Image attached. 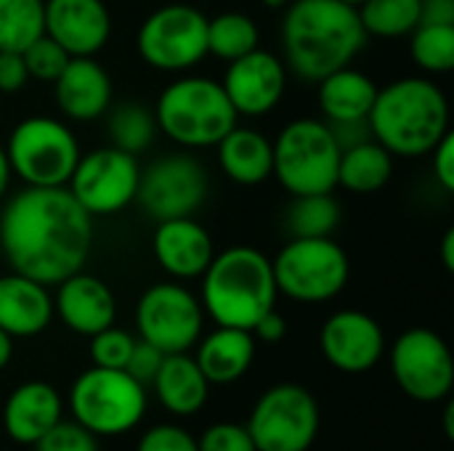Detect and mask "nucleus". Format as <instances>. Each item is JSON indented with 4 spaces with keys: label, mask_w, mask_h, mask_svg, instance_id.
<instances>
[{
    "label": "nucleus",
    "mask_w": 454,
    "mask_h": 451,
    "mask_svg": "<svg viewBox=\"0 0 454 451\" xmlns=\"http://www.w3.org/2000/svg\"><path fill=\"white\" fill-rule=\"evenodd\" d=\"M202 303L178 282L152 284L136 306V327L141 340L162 354H186L202 332Z\"/></svg>",
    "instance_id": "nucleus-14"
},
{
    "label": "nucleus",
    "mask_w": 454,
    "mask_h": 451,
    "mask_svg": "<svg viewBox=\"0 0 454 451\" xmlns=\"http://www.w3.org/2000/svg\"><path fill=\"white\" fill-rule=\"evenodd\" d=\"M133 346H136L133 335L125 332V330H117L114 324L106 327V330H101V332H96L90 338V359H93V367L125 369Z\"/></svg>",
    "instance_id": "nucleus-36"
},
{
    "label": "nucleus",
    "mask_w": 454,
    "mask_h": 451,
    "mask_svg": "<svg viewBox=\"0 0 454 451\" xmlns=\"http://www.w3.org/2000/svg\"><path fill=\"white\" fill-rule=\"evenodd\" d=\"M21 58H24V66L29 72V80L53 82L64 72V66L72 56L56 40H51L48 35H40L35 43H29L21 51Z\"/></svg>",
    "instance_id": "nucleus-35"
},
{
    "label": "nucleus",
    "mask_w": 454,
    "mask_h": 451,
    "mask_svg": "<svg viewBox=\"0 0 454 451\" xmlns=\"http://www.w3.org/2000/svg\"><path fill=\"white\" fill-rule=\"evenodd\" d=\"M207 170L192 154H168L141 167L136 202L152 221L194 215L207 199Z\"/></svg>",
    "instance_id": "nucleus-13"
},
{
    "label": "nucleus",
    "mask_w": 454,
    "mask_h": 451,
    "mask_svg": "<svg viewBox=\"0 0 454 451\" xmlns=\"http://www.w3.org/2000/svg\"><path fill=\"white\" fill-rule=\"evenodd\" d=\"M420 24H454V0H420Z\"/></svg>",
    "instance_id": "nucleus-44"
},
{
    "label": "nucleus",
    "mask_w": 454,
    "mask_h": 451,
    "mask_svg": "<svg viewBox=\"0 0 454 451\" xmlns=\"http://www.w3.org/2000/svg\"><path fill=\"white\" fill-rule=\"evenodd\" d=\"M74 423L93 436H122L146 415V391L125 369H85L69 391Z\"/></svg>",
    "instance_id": "nucleus-9"
},
{
    "label": "nucleus",
    "mask_w": 454,
    "mask_h": 451,
    "mask_svg": "<svg viewBox=\"0 0 454 451\" xmlns=\"http://www.w3.org/2000/svg\"><path fill=\"white\" fill-rule=\"evenodd\" d=\"M154 120L157 130L173 144L184 149H207L215 146L239 117L218 80L184 74L160 93Z\"/></svg>",
    "instance_id": "nucleus-5"
},
{
    "label": "nucleus",
    "mask_w": 454,
    "mask_h": 451,
    "mask_svg": "<svg viewBox=\"0 0 454 451\" xmlns=\"http://www.w3.org/2000/svg\"><path fill=\"white\" fill-rule=\"evenodd\" d=\"M367 43L354 5L343 0H293L282 19L285 64L309 82L348 66Z\"/></svg>",
    "instance_id": "nucleus-2"
},
{
    "label": "nucleus",
    "mask_w": 454,
    "mask_h": 451,
    "mask_svg": "<svg viewBox=\"0 0 454 451\" xmlns=\"http://www.w3.org/2000/svg\"><path fill=\"white\" fill-rule=\"evenodd\" d=\"M53 96L67 120L90 122L112 106V77L96 56H74L53 80Z\"/></svg>",
    "instance_id": "nucleus-20"
},
{
    "label": "nucleus",
    "mask_w": 454,
    "mask_h": 451,
    "mask_svg": "<svg viewBox=\"0 0 454 451\" xmlns=\"http://www.w3.org/2000/svg\"><path fill=\"white\" fill-rule=\"evenodd\" d=\"M32 447H35V451H98V436H93L80 423H64V420H59Z\"/></svg>",
    "instance_id": "nucleus-37"
},
{
    "label": "nucleus",
    "mask_w": 454,
    "mask_h": 451,
    "mask_svg": "<svg viewBox=\"0 0 454 451\" xmlns=\"http://www.w3.org/2000/svg\"><path fill=\"white\" fill-rule=\"evenodd\" d=\"M53 298V314L77 335L93 338L96 332L114 324L117 316V300L109 284L93 274L77 271L56 284Z\"/></svg>",
    "instance_id": "nucleus-19"
},
{
    "label": "nucleus",
    "mask_w": 454,
    "mask_h": 451,
    "mask_svg": "<svg viewBox=\"0 0 454 451\" xmlns=\"http://www.w3.org/2000/svg\"><path fill=\"white\" fill-rule=\"evenodd\" d=\"M138 178L141 165L133 154L117 146H101L80 154L67 189L88 215H114L136 202Z\"/></svg>",
    "instance_id": "nucleus-12"
},
{
    "label": "nucleus",
    "mask_w": 454,
    "mask_h": 451,
    "mask_svg": "<svg viewBox=\"0 0 454 451\" xmlns=\"http://www.w3.org/2000/svg\"><path fill=\"white\" fill-rule=\"evenodd\" d=\"M274 146L271 175L293 197L330 194L338 186L340 146L325 120L301 117L287 122Z\"/></svg>",
    "instance_id": "nucleus-6"
},
{
    "label": "nucleus",
    "mask_w": 454,
    "mask_h": 451,
    "mask_svg": "<svg viewBox=\"0 0 454 451\" xmlns=\"http://www.w3.org/2000/svg\"><path fill=\"white\" fill-rule=\"evenodd\" d=\"M45 35V0H0V51L21 53Z\"/></svg>",
    "instance_id": "nucleus-32"
},
{
    "label": "nucleus",
    "mask_w": 454,
    "mask_h": 451,
    "mask_svg": "<svg viewBox=\"0 0 454 451\" xmlns=\"http://www.w3.org/2000/svg\"><path fill=\"white\" fill-rule=\"evenodd\" d=\"M410 53L428 74L454 69V24H418L410 32Z\"/></svg>",
    "instance_id": "nucleus-34"
},
{
    "label": "nucleus",
    "mask_w": 454,
    "mask_h": 451,
    "mask_svg": "<svg viewBox=\"0 0 454 451\" xmlns=\"http://www.w3.org/2000/svg\"><path fill=\"white\" fill-rule=\"evenodd\" d=\"M322 356L340 372L359 375L372 369L386 351V335L380 324L356 308L333 314L319 330Z\"/></svg>",
    "instance_id": "nucleus-17"
},
{
    "label": "nucleus",
    "mask_w": 454,
    "mask_h": 451,
    "mask_svg": "<svg viewBox=\"0 0 454 451\" xmlns=\"http://www.w3.org/2000/svg\"><path fill=\"white\" fill-rule=\"evenodd\" d=\"M215 149H218V165L229 181L239 186H258L271 178L274 146L261 130L234 125L215 144Z\"/></svg>",
    "instance_id": "nucleus-25"
},
{
    "label": "nucleus",
    "mask_w": 454,
    "mask_h": 451,
    "mask_svg": "<svg viewBox=\"0 0 454 451\" xmlns=\"http://www.w3.org/2000/svg\"><path fill=\"white\" fill-rule=\"evenodd\" d=\"M431 167H434V178L436 183L452 194L454 191V133L450 130L434 149H431Z\"/></svg>",
    "instance_id": "nucleus-41"
},
{
    "label": "nucleus",
    "mask_w": 454,
    "mask_h": 451,
    "mask_svg": "<svg viewBox=\"0 0 454 451\" xmlns=\"http://www.w3.org/2000/svg\"><path fill=\"white\" fill-rule=\"evenodd\" d=\"M11 356H13V338L0 330V369L11 362Z\"/></svg>",
    "instance_id": "nucleus-47"
},
{
    "label": "nucleus",
    "mask_w": 454,
    "mask_h": 451,
    "mask_svg": "<svg viewBox=\"0 0 454 451\" xmlns=\"http://www.w3.org/2000/svg\"><path fill=\"white\" fill-rule=\"evenodd\" d=\"M317 104L325 114V122H359L367 120L378 85L370 74L348 66H340L330 74H325L317 82Z\"/></svg>",
    "instance_id": "nucleus-24"
},
{
    "label": "nucleus",
    "mask_w": 454,
    "mask_h": 451,
    "mask_svg": "<svg viewBox=\"0 0 454 451\" xmlns=\"http://www.w3.org/2000/svg\"><path fill=\"white\" fill-rule=\"evenodd\" d=\"M391 372L399 388L420 401H447L454 385V362L442 335L426 327L402 332L391 348Z\"/></svg>",
    "instance_id": "nucleus-15"
},
{
    "label": "nucleus",
    "mask_w": 454,
    "mask_h": 451,
    "mask_svg": "<svg viewBox=\"0 0 454 451\" xmlns=\"http://www.w3.org/2000/svg\"><path fill=\"white\" fill-rule=\"evenodd\" d=\"M223 90L237 117H263L279 106L287 90L285 61L263 48H255L229 61L223 74Z\"/></svg>",
    "instance_id": "nucleus-16"
},
{
    "label": "nucleus",
    "mask_w": 454,
    "mask_h": 451,
    "mask_svg": "<svg viewBox=\"0 0 454 451\" xmlns=\"http://www.w3.org/2000/svg\"><path fill=\"white\" fill-rule=\"evenodd\" d=\"M152 385L160 404L178 417L197 415L210 396V383L205 380L197 362L186 354H165Z\"/></svg>",
    "instance_id": "nucleus-27"
},
{
    "label": "nucleus",
    "mask_w": 454,
    "mask_h": 451,
    "mask_svg": "<svg viewBox=\"0 0 454 451\" xmlns=\"http://www.w3.org/2000/svg\"><path fill=\"white\" fill-rule=\"evenodd\" d=\"M136 51L157 72H186L207 56V16L189 3H165L141 21Z\"/></svg>",
    "instance_id": "nucleus-10"
},
{
    "label": "nucleus",
    "mask_w": 454,
    "mask_h": 451,
    "mask_svg": "<svg viewBox=\"0 0 454 451\" xmlns=\"http://www.w3.org/2000/svg\"><path fill=\"white\" fill-rule=\"evenodd\" d=\"M255 359V338L250 330L237 327H218L210 332L194 356L197 367L202 369L210 385H229L245 377Z\"/></svg>",
    "instance_id": "nucleus-26"
},
{
    "label": "nucleus",
    "mask_w": 454,
    "mask_h": 451,
    "mask_svg": "<svg viewBox=\"0 0 454 451\" xmlns=\"http://www.w3.org/2000/svg\"><path fill=\"white\" fill-rule=\"evenodd\" d=\"M356 13L367 37L396 40L420 24V0H364Z\"/></svg>",
    "instance_id": "nucleus-31"
},
{
    "label": "nucleus",
    "mask_w": 454,
    "mask_h": 451,
    "mask_svg": "<svg viewBox=\"0 0 454 451\" xmlns=\"http://www.w3.org/2000/svg\"><path fill=\"white\" fill-rule=\"evenodd\" d=\"M53 319V298L45 284L16 271L0 276V330L11 338H35Z\"/></svg>",
    "instance_id": "nucleus-23"
},
{
    "label": "nucleus",
    "mask_w": 454,
    "mask_h": 451,
    "mask_svg": "<svg viewBox=\"0 0 454 451\" xmlns=\"http://www.w3.org/2000/svg\"><path fill=\"white\" fill-rule=\"evenodd\" d=\"M340 223V205L330 194L293 197L287 207V231L293 237H333Z\"/></svg>",
    "instance_id": "nucleus-33"
},
{
    "label": "nucleus",
    "mask_w": 454,
    "mask_h": 451,
    "mask_svg": "<svg viewBox=\"0 0 454 451\" xmlns=\"http://www.w3.org/2000/svg\"><path fill=\"white\" fill-rule=\"evenodd\" d=\"M447 93L428 77H399L378 88L367 114L372 138L391 157H428L431 149L452 130Z\"/></svg>",
    "instance_id": "nucleus-3"
},
{
    "label": "nucleus",
    "mask_w": 454,
    "mask_h": 451,
    "mask_svg": "<svg viewBox=\"0 0 454 451\" xmlns=\"http://www.w3.org/2000/svg\"><path fill=\"white\" fill-rule=\"evenodd\" d=\"M250 332H253V338H258V340H263V343H279V340L287 335V322H285L282 314H277V311L271 308L269 314H263V316L258 319V324H255Z\"/></svg>",
    "instance_id": "nucleus-43"
},
{
    "label": "nucleus",
    "mask_w": 454,
    "mask_h": 451,
    "mask_svg": "<svg viewBox=\"0 0 454 451\" xmlns=\"http://www.w3.org/2000/svg\"><path fill=\"white\" fill-rule=\"evenodd\" d=\"M61 415L64 404L59 391L43 380H29L8 396L3 407V425L16 444L32 447L61 420Z\"/></svg>",
    "instance_id": "nucleus-22"
},
{
    "label": "nucleus",
    "mask_w": 454,
    "mask_h": 451,
    "mask_svg": "<svg viewBox=\"0 0 454 451\" xmlns=\"http://www.w3.org/2000/svg\"><path fill=\"white\" fill-rule=\"evenodd\" d=\"M162 359H165V354H162L160 348H154V346L146 343V340H138V343L133 346V351H130V359H128V364H125V372H128L130 377H136L141 385H146V383L154 380V375H157Z\"/></svg>",
    "instance_id": "nucleus-40"
},
{
    "label": "nucleus",
    "mask_w": 454,
    "mask_h": 451,
    "mask_svg": "<svg viewBox=\"0 0 454 451\" xmlns=\"http://www.w3.org/2000/svg\"><path fill=\"white\" fill-rule=\"evenodd\" d=\"M93 247V215L67 186H24L0 213V253L11 271L45 287L82 271Z\"/></svg>",
    "instance_id": "nucleus-1"
},
{
    "label": "nucleus",
    "mask_w": 454,
    "mask_h": 451,
    "mask_svg": "<svg viewBox=\"0 0 454 451\" xmlns=\"http://www.w3.org/2000/svg\"><path fill=\"white\" fill-rule=\"evenodd\" d=\"M29 82V72L24 66L21 53L0 51V93H19Z\"/></svg>",
    "instance_id": "nucleus-42"
},
{
    "label": "nucleus",
    "mask_w": 454,
    "mask_h": 451,
    "mask_svg": "<svg viewBox=\"0 0 454 451\" xmlns=\"http://www.w3.org/2000/svg\"><path fill=\"white\" fill-rule=\"evenodd\" d=\"M277 292L295 303H327L351 276L346 250L333 237H293L271 260Z\"/></svg>",
    "instance_id": "nucleus-8"
},
{
    "label": "nucleus",
    "mask_w": 454,
    "mask_h": 451,
    "mask_svg": "<svg viewBox=\"0 0 454 451\" xmlns=\"http://www.w3.org/2000/svg\"><path fill=\"white\" fill-rule=\"evenodd\" d=\"M261 3H263L266 8H274V11H277V8H282V11H285L293 0H261Z\"/></svg>",
    "instance_id": "nucleus-49"
},
{
    "label": "nucleus",
    "mask_w": 454,
    "mask_h": 451,
    "mask_svg": "<svg viewBox=\"0 0 454 451\" xmlns=\"http://www.w3.org/2000/svg\"><path fill=\"white\" fill-rule=\"evenodd\" d=\"M106 133H109L112 146L138 157L154 144V136H157L154 112L138 101H122L117 106H109Z\"/></svg>",
    "instance_id": "nucleus-29"
},
{
    "label": "nucleus",
    "mask_w": 454,
    "mask_h": 451,
    "mask_svg": "<svg viewBox=\"0 0 454 451\" xmlns=\"http://www.w3.org/2000/svg\"><path fill=\"white\" fill-rule=\"evenodd\" d=\"M261 43L258 24L239 11H226L213 19H207V53L223 61H234L255 48Z\"/></svg>",
    "instance_id": "nucleus-30"
},
{
    "label": "nucleus",
    "mask_w": 454,
    "mask_h": 451,
    "mask_svg": "<svg viewBox=\"0 0 454 451\" xmlns=\"http://www.w3.org/2000/svg\"><path fill=\"white\" fill-rule=\"evenodd\" d=\"M343 3H348V5H354V8H359V5H362L364 0H343Z\"/></svg>",
    "instance_id": "nucleus-50"
},
{
    "label": "nucleus",
    "mask_w": 454,
    "mask_h": 451,
    "mask_svg": "<svg viewBox=\"0 0 454 451\" xmlns=\"http://www.w3.org/2000/svg\"><path fill=\"white\" fill-rule=\"evenodd\" d=\"M444 433L447 439L454 441V404L447 399V407H444Z\"/></svg>",
    "instance_id": "nucleus-48"
},
{
    "label": "nucleus",
    "mask_w": 454,
    "mask_h": 451,
    "mask_svg": "<svg viewBox=\"0 0 454 451\" xmlns=\"http://www.w3.org/2000/svg\"><path fill=\"white\" fill-rule=\"evenodd\" d=\"M245 428L258 451H309L319 433V404L303 385L279 383L255 401Z\"/></svg>",
    "instance_id": "nucleus-11"
},
{
    "label": "nucleus",
    "mask_w": 454,
    "mask_h": 451,
    "mask_svg": "<svg viewBox=\"0 0 454 451\" xmlns=\"http://www.w3.org/2000/svg\"><path fill=\"white\" fill-rule=\"evenodd\" d=\"M271 260L247 245L215 253L202 274V311L218 327L253 330L277 303Z\"/></svg>",
    "instance_id": "nucleus-4"
},
{
    "label": "nucleus",
    "mask_w": 454,
    "mask_h": 451,
    "mask_svg": "<svg viewBox=\"0 0 454 451\" xmlns=\"http://www.w3.org/2000/svg\"><path fill=\"white\" fill-rule=\"evenodd\" d=\"M45 35L72 58L96 56L112 37V13L104 0H45Z\"/></svg>",
    "instance_id": "nucleus-18"
},
{
    "label": "nucleus",
    "mask_w": 454,
    "mask_h": 451,
    "mask_svg": "<svg viewBox=\"0 0 454 451\" xmlns=\"http://www.w3.org/2000/svg\"><path fill=\"white\" fill-rule=\"evenodd\" d=\"M152 250L162 271L173 279L202 276L215 255L210 231L192 215L160 221L154 229Z\"/></svg>",
    "instance_id": "nucleus-21"
},
{
    "label": "nucleus",
    "mask_w": 454,
    "mask_h": 451,
    "mask_svg": "<svg viewBox=\"0 0 454 451\" xmlns=\"http://www.w3.org/2000/svg\"><path fill=\"white\" fill-rule=\"evenodd\" d=\"M136 451H200L197 449V439L178 428V425H154L149 428Z\"/></svg>",
    "instance_id": "nucleus-39"
},
{
    "label": "nucleus",
    "mask_w": 454,
    "mask_h": 451,
    "mask_svg": "<svg viewBox=\"0 0 454 451\" xmlns=\"http://www.w3.org/2000/svg\"><path fill=\"white\" fill-rule=\"evenodd\" d=\"M11 175L24 186H67L80 159V144L67 122L32 114L13 125L8 144L3 146Z\"/></svg>",
    "instance_id": "nucleus-7"
},
{
    "label": "nucleus",
    "mask_w": 454,
    "mask_h": 451,
    "mask_svg": "<svg viewBox=\"0 0 454 451\" xmlns=\"http://www.w3.org/2000/svg\"><path fill=\"white\" fill-rule=\"evenodd\" d=\"M394 175V157L375 138H367L356 146L340 152L338 162V186L354 194L380 191Z\"/></svg>",
    "instance_id": "nucleus-28"
},
{
    "label": "nucleus",
    "mask_w": 454,
    "mask_h": 451,
    "mask_svg": "<svg viewBox=\"0 0 454 451\" xmlns=\"http://www.w3.org/2000/svg\"><path fill=\"white\" fill-rule=\"evenodd\" d=\"M8 186H11V167H8V157H5V149L0 146V199L8 194Z\"/></svg>",
    "instance_id": "nucleus-46"
},
{
    "label": "nucleus",
    "mask_w": 454,
    "mask_h": 451,
    "mask_svg": "<svg viewBox=\"0 0 454 451\" xmlns=\"http://www.w3.org/2000/svg\"><path fill=\"white\" fill-rule=\"evenodd\" d=\"M197 449L200 451H258L247 428L245 425H237V423H218V425H210L200 441H197Z\"/></svg>",
    "instance_id": "nucleus-38"
},
{
    "label": "nucleus",
    "mask_w": 454,
    "mask_h": 451,
    "mask_svg": "<svg viewBox=\"0 0 454 451\" xmlns=\"http://www.w3.org/2000/svg\"><path fill=\"white\" fill-rule=\"evenodd\" d=\"M442 260H444L447 271H454V229H447V234L442 239Z\"/></svg>",
    "instance_id": "nucleus-45"
}]
</instances>
